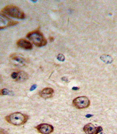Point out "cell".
Wrapping results in <instances>:
<instances>
[{
    "instance_id": "obj_1",
    "label": "cell",
    "mask_w": 117,
    "mask_h": 134,
    "mask_svg": "<svg viewBox=\"0 0 117 134\" xmlns=\"http://www.w3.org/2000/svg\"><path fill=\"white\" fill-rule=\"evenodd\" d=\"M28 115L21 113L16 112L6 116L5 120L14 126H20L26 123L28 120Z\"/></svg>"
},
{
    "instance_id": "obj_2",
    "label": "cell",
    "mask_w": 117,
    "mask_h": 134,
    "mask_svg": "<svg viewBox=\"0 0 117 134\" xmlns=\"http://www.w3.org/2000/svg\"><path fill=\"white\" fill-rule=\"evenodd\" d=\"M26 37L33 44L38 47L45 46L47 43L46 40L39 30H35L28 32Z\"/></svg>"
},
{
    "instance_id": "obj_3",
    "label": "cell",
    "mask_w": 117,
    "mask_h": 134,
    "mask_svg": "<svg viewBox=\"0 0 117 134\" xmlns=\"http://www.w3.org/2000/svg\"><path fill=\"white\" fill-rule=\"evenodd\" d=\"M3 14L15 19H25V15L24 12L19 7L13 5H8L2 10Z\"/></svg>"
},
{
    "instance_id": "obj_4",
    "label": "cell",
    "mask_w": 117,
    "mask_h": 134,
    "mask_svg": "<svg viewBox=\"0 0 117 134\" xmlns=\"http://www.w3.org/2000/svg\"><path fill=\"white\" fill-rule=\"evenodd\" d=\"M73 104L77 109H83L88 107L90 104V101L87 97L81 96L77 97L73 101Z\"/></svg>"
},
{
    "instance_id": "obj_5",
    "label": "cell",
    "mask_w": 117,
    "mask_h": 134,
    "mask_svg": "<svg viewBox=\"0 0 117 134\" xmlns=\"http://www.w3.org/2000/svg\"><path fill=\"white\" fill-rule=\"evenodd\" d=\"M18 23V22L12 20L4 14L0 13V29H3L9 26L16 25Z\"/></svg>"
},
{
    "instance_id": "obj_6",
    "label": "cell",
    "mask_w": 117,
    "mask_h": 134,
    "mask_svg": "<svg viewBox=\"0 0 117 134\" xmlns=\"http://www.w3.org/2000/svg\"><path fill=\"white\" fill-rule=\"evenodd\" d=\"M83 130L87 134H98L102 131L103 128L101 126L95 127L92 123H88L84 127Z\"/></svg>"
},
{
    "instance_id": "obj_7",
    "label": "cell",
    "mask_w": 117,
    "mask_h": 134,
    "mask_svg": "<svg viewBox=\"0 0 117 134\" xmlns=\"http://www.w3.org/2000/svg\"><path fill=\"white\" fill-rule=\"evenodd\" d=\"M36 129L41 134H50L54 131V128L51 125L42 123L37 126Z\"/></svg>"
},
{
    "instance_id": "obj_8",
    "label": "cell",
    "mask_w": 117,
    "mask_h": 134,
    "mask_svg": "<svg viewBox=\"0 0 117 134\" xmlns=\"http://www.w3.org/2000/svg\"><path fill=\"white\" fill-rule=\"evenodd\" d=\"M18 46L26 50H31L33 48L32 44L30 42L24 39H21L17 42Z\"/></svg>"
},
{
    "instance_id": "obj_9",
    "label": "cell",
    "mask_w": 117,
    "mask_h": 134,
    "mask_svg": "<svg viewBox=\"0 0 117 134\" xmlns=\"http://www.w3.org/2000/svg\"><path fill=\"white\" fill-rule=\"evenodd\" d=\"M54 93V90L50 88H45L40 91V96L41 97L44 99H48L53 96Z\"/></svg>"
},
{
    "instance_id": "obj_10",
    "label": "cell",
    "mask_w": 117,
    "mask_h": 134,
    "mask_svg": "<svg viewBox=\"0 0 117 134\" xmlns=\"http://www.w3.org/2000/svg\"><path fill=\"white\" fill-rule=\"evenodd\" d=\"M18 76L15 80L17 81H19V82H23L28 80V74L23 71H19L18 72Z\"/></svg>"
},
{
    "instance_id": "obj_11",
    "label": "cell",
    "mask_w": 117,
    "mask_h": 134,
    "mask_svg": "<svg viewBox=\"0 0 117 134\" xmlns=\"http://www.w3.org/2000/svg\"><path fill=\"white\" fill-rule=\"evenodd\" d=\"M100 59L106 64H110L113 62V58L110 55H101Z\"/></svg>"
},
{
    "instance_id": "obj_12",
    "label": "cell",
    "mask_w": 117,
    "mask_h": 134,
    "mask_svg": "<svg viewBox=\"0 0 117 134\" xmlns=\"http://www.w3.org/2000/svg\"><path fill=\"white\" fill-rule=\"evenodd\" d=\"M12 59L14 60V61H16L17 62L19 63L20 64L23 65L25 63V59L24 58H22L20 56L18 55H14L12 57Z\"/></svg>"
},
{
    "instance_id": "obj_13",
    "label": "cell",
    "mask_w": 117,
    "mask_h": 134,
    "mask_svg": "<svg viewBox=\"0 0 117 134\" xmlns=\"http://www.w3.org/2000/svg\"><path fill=\"white\" fill-rule=\"evenodd\" d=\"M12 94V92L7 88H3L0 90V95L5 96V95H9Z\"/></svg>"
},
{
    "instance_id": "obj_14",
    "label": "cell",
    "mask_w": 117,
    "mask_h": 134,
    "mask_svg": "<svg viewBox=\"0 0 117 134\" xmlns=\"http://www.w3.org/2000/svg\"><path fill=\"white\" fill-rule=\"evenodd\" d=\"M57 58L58 61H61V62H63L65 60V57L62 54H58V55H57Z\"/></svg>"
},
{
    "instance_id": "obj_15",
    "label": "cell",
    "mask_w": 117,
    "mask_h": 134,
    "mask_svg": "<svg viewBox=\"0 0 117 134\" xmlns=\"http://www.w3.org/2000/svg\"><path fill=\"white\" fill-rule=\"evenodd\" d=\"M18 72H13V73H12V75H11L12 78L15 79V80L17 79V78L18 77Z\"/></svg>"
},
{
    "instance_id": "obj_16",
    "label": "cell",
    "mask_w": 117,
    "mask_h": 134,
    "mask_svg": "<svg viewBox=\"0 0 117 134\" xmlns=\"http://www.w3.org/2000/svg\"><path fill=\"white\" fill-rule=\"evenodd\" d=\"M0 134H7V132L4 129L0 128Z\"/></svg>"
},
{
    "instance_id": "obj_17",
    "label": "cell",
    "mask_w": 117,
    "mask_h": 134,
    "mask_svg": "<svg viewBox=\"0 0 117 134\" xmlns=\"http://www.w3.org/2000/svg\"><path fill=\"white\" fill-rule=\"evenodd\" d=\"M36 87H37L36 85H35V84L33 85L31 87V88H30V91H33V90H35V88H36Z\"/></svg>"
},
{
    "instance_id": "obj_18",
    "label": "cell",
    "mask_w": 117,
    "mask_h": 134,
    "mask_svg": "<svg viewBox=\"0 0 117 134\" xmlns=\"http://www.w3.org/2000/svg\"><path fill=\"white\" fill-rule=\"evenodd\" d=\"M61 80H62V81H66V82H68V79H67V78H66V77H62V78H61Z\"/></svg>"
},
{
    "instance_id": "obj_19",
    "label": "cell",
    "mask_w": 117,
    "mask_h": 134,
    "mask_svg": "<svg viewBox=\"0 0 117 134\" xmlns=\"http://www.w3.org/2000/svg\"><path fill=\"white\" fill-rule=\"evenodd\" d=\"M50 41V42H53L54 41V38L53 37H50L49 38Z\"/></svg>"
},
{
    "instance_id": "obj_20",
    "label": "cell",
    "mask_w": 117,
    "mask_h": 134,
    "mask_svg": "<svg viewBox=\"0 0 117 134\" xmlns=\"http://www.w3.org/2000/svg\"><path fill=\"white\" fill-rule=\"evenodd\" d=\"M79 88H77V87H73L72 88V90H78Z\"/></svg>"
},
{
    "instance_id": "obj_21",
    "label": "cell",
    "mask_w": 117,
    "mask_h": 134,
    "mask_svg": "<svg viewBox=\"0 0 117 134\" xmlns=\"http://www.w3.org/2000/svg\"><path fill=\"white\" fill-rule=\"evenodd\" d=\"M2 81V77L0 75V82L1 81Z\"/></svg>"
},
{
    "instance_id": "obj_22",
    "label": "cell",
    "mask_w": 117,
    "mask_h": 134,
    "mask_svg": "<svg viewBox=\"0 0 117 134\" xmlns=\"http://www.w3.org/2000/svg\"><path fill=\"white\" fill-rule=\"evenodd\" d=\"M100 134H105L104 133H103V132H101V133Z\"/></svg>"
}]
</instances>
